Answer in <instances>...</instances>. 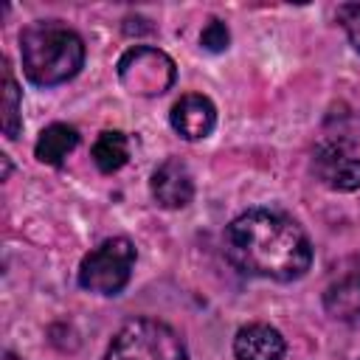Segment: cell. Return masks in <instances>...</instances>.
<instances>
[{
    "instance_id": "4",
    "label": "cell",
    "mask_w": 360,
    "mask_h": 360,
    "mask_svg": "<svg viewBox=\"0 0 360 360\" xmlns=\"http://www.w3.org/2000/svg\"><path fill=\"white\" fill-rule=\"evenodd\" d=\"M135 245L127 236L104 239L79 264V284L98 295H118L135 267Z\"/></svg>"
},
{
    "instance_id": "6",
    "label": "cell",
    "mask_w": 360,
    "mask_h": 360,
    "mask_svg": "<svg viewBox=\"0 0 360 360\" xmlns=\"http://www.w3.org/2000/svg\"><path fill=\"white\" fill-rule=\"evenodd\" d=\"M315 177L332 191L360 188V158L343 141H323L312 158Z\"/></svg>"
},
{
    "instance_id": "7",
    "label": "cell",
    "mask_w": 360,
    "mask_h": 360,
    "mask_svg": "<svg viewBox=\"0 0 360 360\" xmlns=\"http://www.w3.org/2000/svg\"><path fill=\"white\" fill-rule=\"evenodd\" d=\"M149 188H152V197H155V202L160 208L177 211V208H186L191 202V197H194V177H191L188 166L180 158H169V160H163L152 172Z\"/></svg>"
},
{
    "instance_id": "5",
    "label": "cell",
    "mask_w": 360,
    "mask_h": 360,
    "mask_svg": "<svg viewBox=\"0 0 360 360\" xmlns=\"http://www.w3.org/2000/svg\"><path fill=\"white\" fill-rule=\"evenodd\" d=\"M118 79L135 96H160L174 82V62L158 48L135 45L118 59Z\"/></svg>"
},
{
    "instance_id": "17",
    "label": "cell",
    "mask_w": 360,
    "mask_h": 360,
    "mask_svg": "<svg viewBox=\"0 0 360 360\" xmlns=\"http://www.w3.org/2000/svg\"><path fill=\"white\" fill-rule=\"evenodd\" d=\"M8 172H11V163H8V158L3 155V177H8Z\"/></svg>"
},
{
    "instance_id": "18",
    "label": "cell",
    "mask_w": 360,
    "mask_h": 360,
    "mask_svg": "<svg viewBox=\"0 0 360 360\" xmlns=\"http://www.w3.org/2000/svg\"><path fill=\"white\" fill-rule=\"evenodd\" d=\"M6 360H17V357H14V354H6Z\"/></svg>"
},
{
    "instance_id": "15",
    "label": "cell",
    "mask_w": 360,
    "mask_h": 360,
    "mask_svg": "<svg viewBox=\"0 0 360 360\" xmlns=\"http://www.w3.org/2000/svg\"><path fill=\"white\" fill-rule=\"evenodd\" d=\"M228 42H231V34H228V28H225L222 20H211V22L202 28V34H200V45H202L205 51H211V53L225 51Z\"/></svg>"
},
{
    "instance_id": "9",
    "label": "cell",
    "mask_w": 360,
    "mask_h": 360,
    "mask_svg": "<svg viewBox=\"0 0 360 360\" xmlns=\"http://www.w3.org/2000/svg\"><path fill=\"white\" fill-rule=\"evenodd\" d=\"M287 343L276 326L267 323H248L233 338L236 360H284Z\"/></svg>"
},
{
    "instance_id": "8",
    "label": "cell",
    "mask_w": 360,
    "mask_h": 360,
    "mask_svg": "<svg viewBox=\"0 0 360 360\" xmlns=\"http://www.w3.org/2000/svg\"><path fill=\"white\" fill-rule=\"evenodd\" d=\"M169 121L174 132L186 141H200L208 138L217 127V107L208 96L200 93H186L169 112Z\"/></svg>"
},
{
    "instance_id": "14",
    "label": "cell",
    "mask_w": 360,
    "mask_h": 360,
    "mask_svg": "<svg viewBox=\"0 0 360 360\" xmlns=\"http://www.w3.org/2000/svg\"><path fill=\"white\" fill-rule=\"evenodd\" d=\"M338 20H340L349 42L360 53V3H343V6H338Z\"/></svg>"
},
{
    "instance_id": "11",
    "label": "cell",
    "mask_w": 360,
    "mask_h": 360,
    "mask_svg": "<svg viewBox=\"0 0 360 360\" xmlns=\"http://www.w3.org/2000/svg\"><path fill=\"white\" fill-rule=\"evenodd\" d=\"M323 307L332 318L357 323L360 321V276H346L323 292Z\"/></svg>"
},
{
    "instance_id": "2",
    "label": "cell",
    "mask_w": 360,
    "mask_h": 360,
    "mask_svg": "<svg viewBox=\"0 0 360 360\" xmlns=\"http://www.w3.org/2000/svg\"><path fill=\"white\" fill-rule=\"evenodd\" d=\"M20 59L31 84L53 87L82 70L84 42L59 20H37L20 34Z\"/></svg>"
},
{
    "instance_id": "13",
    "label": "cell",
    "mask_w": 360,
    "mask_h": 360,
    "mask_svg": "<svg viewBox=\"0 0 360 360\" xmlns=\"http://www.w3.org/2000/svg\"><path fill=\"white\" fill-rule=\"evenodd\" d=\"M22 93L20 84L11 76L8 62H3V135L8 141H14L22 129Z\"/></svg>"
},
{
    "instance_id": "10",
    "label": "cell",
    "mask_w": 360,
    "mask_h": 360,
    "mask_svg": "<svg viewBox=\"0 0 360 360\" xmlns=\"http://www.w3.org/2000/svg\"><path fill=\"white\" fill-rule=\"evenodd\" d=\"M79 143V132L68 124H51L39 132L37 143H34V155L39 163H48V166H59Z\"/></svg>"
},
{
    "instance_id": "16",
    "label": "cell",
    "mask_w": 360,
    "mask_h": 360,
    "mask_svg": "<svg viewBox=\"0 0 360 360\" xmlns=\"http://www.w3.org/2000/svg\"><path fill=\"white\" fill-rule=\"evenodd\" d=\"M141 22H146L143 17H127V22H124V34H149V31H155L152 25H141Z\"/></svg>"
},
{
    "instance_id": "12",
    "label": "cell",
    "mask_w": 360,
    "mask_h": 360,
    "mask_svg": "<svg viewBox=\"0 0 360 360\" xmlns=\"http://www.w3.org/2000/svg\"><path fill=\"white\" fill-rule=\"evenodd\" d=\"M90 155H93V163L98 166V172L112 174V172H118L127 163V158H129V141H127V135L121 129H104L96 138Z\"/></svg>"
},
{
    "instance_id": "1",
    "label": "cell",
    "mask_w": 360,
    "mask_h": 360,
    "mask_svg": "<svg viewBox=\"0 0 360 360\" xmlns=\"http://www.w3.org/2000/svg\"><path fill=\"white\" fill-rule=\"evenodd\" d=\"M225 253L248 276L270 281H295L312 264L307 231L287 214L250 208L225 228Z\"/></svg>"
},
{
    "instance_id": "3",
    "label": "cell",
    "mask_w": 360,
    "mask_h": 360,
    "mask_svg": "<svg viewBox=\"0 0 360 360\" xmlns=\"http://www.w3.org/2000/svg\"><path fill=\"white\" fill-rule=\"evenodd\" d=\"M104 360H188V349L169 323L132 318L112 335Z\"/></svg>"
}]
</instances>
